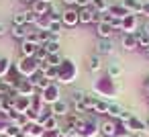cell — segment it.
<instances>
[{"mask_svg":"<svg viewBox=\"0 0 149 137\" xmlns=\"http://www.w3.org/2000/svg\"><path fill=\"white\" fill-rule=\"evenodd\" d=\"M76 78H78V66L74 64V59L63 57V62L57 66V82L68 86V84H74Z\"/></svg>","mask_w":149,"mask_h":137,"instance_id":"cell-1","label":"cell"},{"mask_svg":"<svg viewBox=\"0 0 149 137\" xmlns=\"http://www.w3.org/2000/svg\"><path fill=\"white\" fill-rule=\"evenodd\" d=\"M17 66V72H19V76L21 78H33L37 72H39V62L35 59V57H21V62H17L15 64Z\"/></svg>","mask_w":149,"mask_h":137,"instance_id":"cell-2","label":"cell"},{"mask_svg":"<svg viewBox=\"0 0 149 137\" xmlns=\"http://www.w3.org/2000/svg\"><path fill=\"white\" fill-rule=\"evenodd\" d=\"M94 90H96V96L108 100V98L114 96V92H116V88H114V80L108 78V76L102 78V80H96V82H94Z\"/></svg>","mask_w":149,"mask_h":137,"instance_id":"cell-3","label":"cell"},{"mask_svg":"<svg viewBox=\"0 0 149 137\" xmlns=\"http://www.w3.org/2000/svg\"><path fill=\"white\" fill-rule=\"evenodd\" d=\"M59 98H61L59 86H57V84H53V82L49 84V88H45V90L41 92V100H43L47 106H51V104H53V102H57Z\"/></svg>","mask_w":149,"mask_h":137,"instance_id":"cell-4","label":"cell"},{"mask_svg":"<svg viewBox=\"0 0 149 137\" xmlns=\"http://www.w3.org/2000/svg\"><path fill=\"white\" fill-rule=\"evenodd\" d=\"M61 23H63V27H76V25H80V8H65L63 13H61Z\"/></svg>","mask_w":149,"mask_h":137,"instance_id":"cell-5","label":"cell"},{"mask_svg":"<svg viewBox=\"0 0 149 137\" xmlns=\"http://www.w3.org/2000/svg\"><path fill=\"white\" fill-rule=\"evenodd\" d=\"M123 33H137L141 27H139V19H137V15H127V17H123Z\"/></svg>","mask_w":149,"mask_h":137,"instance_id":"cell-6","label":"cell"},{"mask_svg":"<svg viewBox=\"0 0 149 137\" xmlns=\"http://www.w3.org/2000/svg\"><path fill=\"white\" fill-rule=\"evenodd\" d=\"M49 110H51L53 117H63V119H65V117L70 115V104H68L63 98H59L57 102H53V104L49 106Z\"/></svg>","mask_w":149,"mask_h":137,"instance_id":"cell-7","label":"cell"},{"mask_svg":"<svg viewBox=\"0 0 149 137\" xmlns=\"http://www.w3.org/2000/svg\"><path fill=\"white\" fill-rule=\"evenodd\" d=\"M17 94H19V96H35V94H37V88H35L27 78H23V80L17 84Z\"/></svg>","mask_w":149,"mask_h":137,"instance_id":"cell-8","label":"cell"},{"mask_svg":"<svg viewBox=\"0 0 149 137\" xmlns=\"http://www.w3.org/2000/svg\"><path fill=\"white\" fill-rule=\"evenodd\" d=\"M100 133H102L104 137H116V135H118L116 121H112V119H106V121H102V123H100Z\"/></svg>","mask_w":149,"mask_h":137,"instance_id":"cell-9","label":"cell"},{"mask_svg":"<svg viewBox=\"0 0 149 137\" xmlns=\"http://www.w3.org/2000/svg\"><path fill=\"white\" fill-rule=\"evenodd\" d=\"M120 47H123L125 51H135V49H139V47H137V37H135V33H123V37H120Z\"/></svg>","mask_w":149,"mask_h":137,"instance_id":"cell-10","label":"cell"},{"mask_svg":"<svg viewBox=\"0 0 149 137\" xmlns=\"http://www.w3.org/2000/svg\"><path fill=\"white\" fill-rule=\"evenodd\" d=\"M112 51H114L112 39H98V43H96V53L98 55H112Z\"/></svg>","mask_w":149,"mask_h":137,"instance_id":"cell-11","label":"cell"},{"mask_svg":"<svg viewBox=\"0 0 149 137\" xmlns=\"http://www.w3.org/2000/svg\"><path fill=\"white\" fill-rule=\"evenodd\" d=\"M96 35H98V39H112L114 29L110 23H96Z\"/></svg>","mask_w":149,"mask_h":137,"instance_id":"cell-12","label":"cell"},{"mask_svg":"<svg viewBox=\"0 0 149 137\" xmlns=\"http://www.w3.org/2000/svg\"><path fill=\"white\" fill-rule=\"evenodd\" d=\"M106 76L112 78V80H118L123 76V64L120 62H110L106 64Z\"/></svg>","mask_w":149,"mask_h":137,"instance_id":"cell-13","label":"cell"},{"mask_svg":"<svg viewBox=\"0 0 149 137\" xmlns=\"http://www.w3.org/2000/svg\"><path fill=\"white\" fill-rule=\"evenodd\" d=\"M37 49H39V45L33 43V41H29V39H25V41L21 43V53H23V57H35Z\"/></svg>","mask_w":149,"mask_h":137,"instance_id":"cell-14","label":"cell"},{"mask_svg":"<svg viewBox=\"0 0 149 137\" xmlns=\"http://www.w3.org/2000/svg\"><path fill=\"white\" fill-rule=\"evenodd\" d=\"M31 98L33 96H17L15 98V110L21 115V113H27L31 108Z\"/></svg>","mask_w":149,"mask_h":137,"instance_id":"cell-15","label":"cell"},{"mask_svg":"<svg viewBox=\"0 0 149 137\" xmlns=\"http://www.w3.org/2000/svg\"><path fill=\"white\" fill-rule=\"evenodd\" d=\"M120 4L131 15H141V10H143V2H141V0H120Z\"/></svg>","mask_w":149,"mask_h":137,"instance_id":"cell-16","label":"cell"},{"mask_svg":"<svg viewBox=\"0 0 149 137\" xmlns=\"http://www.w3.org/2000/svg\"><path fill=\"white\" fill-rule=\"evenodd\" d=\"M100 70H102V55L92 53V55L88 57V72H90V74H96V72H100Z\"/></svg>","mask_w":149,"mask_h":137,"instance_id":"cell-17","label":"cell"},{"mask_svg":"<svg viewBox=\"0 0 149 137\" xmlns=\"http://www.w3.org/2000/svg\"><path fill=\"white\" fill-rule=\"evenodd\" d=\"M49 6H51V2H47V0H37L35 4H31V10L37 17H43V15H49Z\"/></svg>","mask_w":149,"mask_h":137,"instance_id":"cell-18","label":"cell"},{"mask_svg":"<svg viewBox=\"0 0 149 137\" xmlns=\"http://www.w3.org/2000/svg\"><path fill=\"white\" fill-rule=\"evenodd\" d=\"M94 15H96V10H94L92 6L80 8V25H90V23H94Z\"/></svg>","mask_w":149,"mask_h":137,"instance_id":"cell-19","label":"cell"},{"mask_svg":"<svg viewBox=\"0 0 149 137\" xmlns=\"http://www.w3.org/2000/svg\"><path fill=\"white\" fill-rule=\"evenodd\" d=\"M10 35H13V39H19L21 43L27 39V35H29V31H27V27H21V25H13L10 27Z\"/></svg>","mask_w":149,"mask_h":137,"instance_id":"cell-20","label":"cell"},{"mask_svg":"<svg viewBox=\"0 0 149 137\" xmlns=\"http://www.w3.org/2000/svg\"><path fill=\"white\" fill-rule=\"evenodd\" d=\"M43 125L41 123H31L27 129H25V133H27V137H41L43 135Z\"/></svg>","mask_w":149,"mask_h":137,"instance_id":"cell-21","label":"cell"},{"mask_svg":"<svg viewBox=\"0 0 149 137\" xmlns=\"http://www.w3.org/2000/svg\"><path fill=\"white\" fill-rule=\"evenodd\" d=\"M49 25H51V19H49V15H43V17H37V21H35V29L37 31H49Z\"/></svg>","mask_w":149,"mask_h":137,"instance_id":"cell-22","label":"cell"},{"mask_svg":"<svg viewBox=\"0 0 149 137\" xmlns=\"http://www.w3.org/2000/svg\"><path fill=\"white\" fill-rule=\"evenodd\" d=\"M129 129H131V133H141V129H145V121H141L133 115L129 119Z\"/></svg>","mask_w":149,"mask_h":137,"instance_id":"cell-23","label":"cell"},{"mask_svg":"<svg viewBox=\"0 0 149 137\" xmlns=\"http://www.w3.org/2000/svg\"><path fill=\"white\" fill-rule=\"evenodd\" d=\"M92 8L96 13H110V4H108V0H92Z\"/></svg>","mask_w":149,"mask_h":137,"instance_id":"cell-24","label":"cell"},{"mask_svg":"<svg viewBox=\"0 0 149 137\" xmlns=\"http://www.w3.org/2000/svg\"><path fill=\"white\" fill-rule=\"evenodd\" d=\"M108 108H110V100L98 98V102H96V106H94V113H96V115H108Z\"/></svg>","mask_w":149,"mask_h":137,"instance_id":"cell-25","label":"cell"},{"mask_svg":"<svg viewBox=\"0 0 149 137\" xmlns=\"http://www.w3.org/2000/svg\"><path fill=\"white\" fill-rule=\"evenodd\" d=\"M135 37H137V47L145 51V49L149 47V35H145L143 31H137V33H135Z\"/></svg>","mask_w":149,"mask_h":137,"instance_id":"cell-26","label":"cell"},{"mask_svg":"<svg viewBox=\"0 0 149 137\" xmlns=\"http://www.w3.org/2000/svg\"><path fill=\"white\" fill-rule=\"evenodd\" d=\"M10 68H13V62L8 57H0V78H6Z\"/></svg>","mask_w":149,"mask_h":137,"instance_id":"cell-27","label":"cell"},{"mask_svg":"<svg viewBox=\"0 0 149 137\" xmlns=\"http://www.w3.org/2000/svg\"><path fill=\"white\" fill-rule=\"evenodd\" d=\"M110 15H114V17L123 19V17H127V15H129V10H127L123 4H112V6H110Z\"/></svg>","mask_w":149,"mask_h":137,"instance_id":"cell-28","label":"cell"},{"mask_svg":"<svg viewBox=\"0 0 149 137\" xmlns=\"http://www.w3.org/2000/svg\"><path fill=\"white\" fill-rule=\"evenodd\" d=\"M41 125H43V129H59V127H57V117H53V115L45 117V119L41 121Z\"/></svg>","mask_w":149,"mask_h":137,"instance_id":"cell-29","label":"cell"},{"mask_svg":"<svg viewBox=\"0 0 149 137\" xmlns=\"http://www.w3.org/2000/svg\"><path fill=\"white\" fill-rule=\"evenodd\" d=\"M21 131H23V129L17 127L15 123H6V127H4V135H6V137H17Z\"/></svg>","mask_w":149,"mask_h":137,"instance_id":"cell-30","label":"cell"},{"mask_svg":"<svg viewBox=\"0 0 149 137\" xmlns=\"http://www.w3.org/2000/svg\"><path fill=\"white\" fill-rule=\"evenodd\" d=\"M120 110H123V106H118L116 102H110V108H108V117H110L112 121H118V117H120Z\"/></svg>","mask_w":149,"mask_h":137,"instance_id":"cell-31","label":"cell"},{"mask_svg":"<svg viewBox=\"0 0 149 137\" xmlns=\"http://www.w3.org/2000/svg\"><path fill=\"white\" fill-rule=\"evenodd\" d=\"M72 108H74V113H76V115H80V117L88 113V108H86V104H84L82 100H74V102H72Z\"/></svg>","mask_w":149,"mask_h":137,"instance_id":"cell-32","label":"cell"},{"mask_svg":"<svg viewBox=\"0 0 149 137\" xmlns=\"http://www.w3.org/2000/svg\"><path fill=\"white\" fill-rule=\"evenodd\" d=\"M61 31H63V23H61V21H51V25H49V33L61 35Z\"/></svg>","mask_w":149,"mask_h":137,"instance_id":"cell-33","label":"cell"},{"mask_svg":"<svg viewBox=\"0 0 149 137\" xmlns=\"http://www.w3.org/2000/svg\"><path fill=\"white\" fill-rule=\"evenodd\" d=\"M47 62H49V66H55V68H57V66L63 62V57H61L59 53H49V55H47Z\"/></svg>","mask_w":149,"mask_h":137,"instance_id":"cell-34","label":"cell"},{"mask_svg":"<svg viewBox=\"0 0 149 137\" xmlns=\"http://www.w3.org/2000/svg\"><path fill=\"white\" fill-rule=\"evenodd\" d=\"M43 47L47 49V53H59V47H61V45H59V41H49V43L43 45Z\"/></svg>","mask_w":149,"mask_h":137,"instance_id":"cell-35","label":"cell"},{"mask_svg":"<svg viewBox=\"0 0 149 137\" xmlns=\"http://www.w3.org/2000/svg\"><path fill=\"white\" fill-rule=\"evenodd\" d=\"M47 55H49V53H47V49H45V47H39V49H37V53H35V59L41 64V62H47Z\"/></svg>","mask_w":149,"mask_h":137,"instance_id":"cell-36","label":"cell"},{"mask_svg":"<svg viewBox=\"0 0 149 137\" xmlns=\"http://www.w3.org/2000/svg\"><path fill=\"white\" fill-rule=\"evenodd\" d=\"M25 13V21H27V25H35V21H37V15L29 8V10H23Z\"/></svg>","mask_w":149,"mask_h":137,"instance_id":"cell-37","label":"cell"},{"mask_svg":"<svg viewBox=\"0 0 149 137\" xmlns=\"http://www.w3.org/2000/svg\"><path fill=\"white\" fill-rule=\"evenodd\" d=\"M13 25H21V27H27V21H25V13H17L15 19H13Z\"/></svg>","mask_w":149,"mask_h":137,"instance_id":"cell-38","label":"cell"},{"mask_svg":"<svg viewBox=\"0 0 149 137\" xmlns=\"http://www.w3.org/2000/svg\"><path fill=\"white\" fill-rule=\"evenodd\" d=\"M43 76H45L49 82H51V80H57V68H55V66H49V70H47Z\"/></svg>","mask_w":149,"mask_h":137,"instance_id":"cell-39","label":"cell"},{"mask_svg":"<svg viewBox=\"0 0 149 137\" xmlns=\"http://www.w3.org/2000/svg\"><path fill=\"white\" fill-rule=\"evenodd\" d=\"M41 137H61V131L59 129H45Z\"/></svg>","mask_w":149,"mask_h":137,"instance_id":"cell-40","label":"cell"},{"mask_svg":"<svg viewBox=\"0 0 149 137\" xmlns=\"http://www.w3.org/2000/svg\"><path fill=\"white\" fill-rule=\"evenodd\" d=\"M88 96V92L86 90H74V100H82L84 102V98Z\"/></svg>","mask_w":149,"mask_h":137,"instance_id":"cell-41","label":"cell"},{"mask_svg":"<svg viewBox=\"0 0 149 137\" xmlns=\"http://www.w3.org/2000/svg\"><path fill=\"white\" fill-rule=\"evenodd\" d=\"M131 117H133V113H131V110H127V108H123V110H120V117H118V121H129Z\"/></svg>","mask_w":149,"mask_h":137,"instance_id":"cell-42","label":"cell"},{"mask_svg":"<svg viewBox=\"0 0 149 137\" xmlns=\"http://www.w3.org/2000/svg\"><path fill=\"white\" fill-rule=\"evenodd\" d=\"M90 2L92 0H76V6L78 8H86V6H90Z\"/></svg>","mask_w":149,"mask_h":137,"instance_id":"cell-43","label":"cell"},{"mask_svg":"<svg viewBox=\"0 0 149 137\" xmlns=\"http://www.w3.org/2000/svg\"><path fill=\"white\" fill-rule=\"evenodd\" d=\"M147 19H149V0H145V2H143V10H141Z\"/></svg>","mask_w":149,"mask_h":137,"instance_id":"cell-44","label":"cell"},{"mask_svg":"<svg viewBox=\"0 0 149 137\" xmlns=\"http://www.w3.org/2000/svg\"><path fill=\"white\" fill-rule=\"evenodd\" d=\"M141 31H143L145 35H149V19H147V21H145V23L141 25Z\"/></svg>","mask_w":149,"mask_h":137,"instance_id":"cell-45","label":"cell"},{"mask_svg":"<svg viewBox=\"0 0 149 137\" xmlns=\"http://www.w3.org/2000/svg\"><path fill=\"white\" fill-rule=\"evenodd\" d=\"M8 33V27L4 25V23H0V37H2V35H6Z\"/></svg>","mask_w":149,"mask_h":137,"instance_id":"cell-46","label":"cell"},{"mask_svg":"<svg viewBox=\"0 0 149 137\" xmlns=\"http://www.w3.org/2000/svg\"><path fill=\"white\" fill-rule=\"evenodd\" d=\"M63 4H65L68 8H74V6H76V0H63Z\"/></svg>","mask_w":149,"mask_h":137,"instance_id":"cell-47","label":"cell"},{"mask_svg":"<svg viewBox=\"0 0 149 137\" xmlns=\"http://www.w3.org/2000/svg\"><path fill=\"white\" fill-rule=\"evenodd\" d=\"M129 137H143V135H141V133H131Z\"/></svg>","mask_w":149,"mask_h":137,"instance_id":"cell-48","label":"cell"},{"mask_svg":"<svg viewBox=\"0 0 149 137\" xmlns=\"http://www.w3.org/2000/svg\"><path fill=\"white\" fill-rule=\"evenodd\" d=\"M23 2H27V4H35L37 0H23Z\"/></svg>","mask_w":149,"mask_h":137,"instance_id":"cell-49","label":"cell"},{"mask_svg":"<svg viewBox=\"0 0 149 137\" xmlns=\"http://www.w3.org/2000/svg\"><path fill=\"white\" fill-rule=\"evenodd\" d=\"M17 137H27V133H25V131H21V133H19Z\"/></svg>","mask_w":149,"mask_h":137,"instance_id":"cell-50","label":"cell"},{"mask_svg":"<svg viewBox=\"0 0 149 137\" xmlns=\"http://www.w3.org/2000/svg\"><path fill=\"white\" fill-rule=\"evenodd\" d=\"M145 129H149V117L145 119Z\"/></svg>","mask_w":149,"mask_h":137,"instance_id":"cell-51","label":"cell"},{"mask_svg":"<svg viewBox=\"0 0 149 137\" xmlns=\"http://www.w3.org/2000/svg\"><path fill=\"white\" fill-rule=\"evenodd\" d=\"M2 104H4V96H0V108H2Z\"/></svg>","mask_w":149,"mask_h":137,"instance_id":"cell-52","label":"cell"},{"mask_svg":"<svg viewBox=\"0 0 149 137\" xmlns=\"http://www.w3.org/2000/svg\"><path fill=\"white\" fill-rule=\"evenodd\" d=\"M145 55H147V57H149V47H147V49H145Z\"/></svg>","mask_w":149,"mask_h":137,"instance_id":"cell-53","label":"cell"},{"mask_svg":"<svg viewBox=\"0 0 149 137\" xmlns=\"http://www.w3.org/2000/svg\"><path fill=\"white\" fill-rule=\"evenodd\" d=\"M116 137H129V135H116Z\"/></svg>","mask_w":149,"mask_h":137,"instance_id":"cell-54","label":"cell"},{"mask_svg":"<svg viewBox=\"0 0 149 137\" xmlns=\"http://www.w3.org/2000/svg\"><path fill=\"white\" fill-rule=\"evenodd\" d=\"M47 2H53V0H47Z\"/></svg>","mask_w":149,"mask_h":137,"instance_id":"cell-55","label":"cell"}]
</instances>
